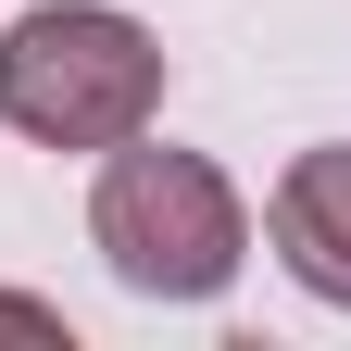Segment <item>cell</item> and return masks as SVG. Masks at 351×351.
<instances>
[{
	"label": "cell",
	"instance_id": "3957f363",
	"mask_svg": "<svg viewBox=\"0 0 351 351\" xmlns=\"http://www.w3.org/2000/svg\"><path fill=\"white\" fill-rule=\"evenodd\" d=\"M263 239H276V263L326 301V314H351V138L289 151V176L263 189Z\"/></svg>",
	"mask_w": 351,
	"mask_h": 351
},
{
	"label": "cell",
	"instance_id": "277c9868",
	"mask_svg": "<svg viewBox=\"0 0 351 351\" xmlns=\"http://www.w3.org/2000/svg\"><path fill=\"white\" fill-rule=\"evenodd\" d=\"M0 339H38V351H63V314H51V301H13V289H0Z\"/></svg>",
	"mask_w": 351,
	"mask_h": 351
},
{
	"label": "cell",
	"instance_id": "6da1fadb",
	"mask_svg": "<svg viewBox=\"0 0 351 351\" xmlns=\"http://www.w3.org/2000/svg\"><path fill=\"white\" fill-rule=\"evenodd\" d=\"M88 251H101L113 289H138V301H226L239 263H251V201L226 189L213 151H176V138L138 125V138L101 151Z\"/></svg>",
	"mask_w": 351,
	"mask_h": 351
},
{
	"label": "cell",
	"instance_id": "7a4b0ae2",
	"mask_svg": "<svg viewBox=\"0 0 351 351\" xmlns=\"http://www.w3.org/2000/svg\"><path fill=\"white\" fill-rule=\"evenodd\" d=\"M163 113V38L113 0H38L0 25V125L38 151H113Z\"/></svg>",
	"mask_w": 351,
	"mask_h": 351
}]
</instances>
